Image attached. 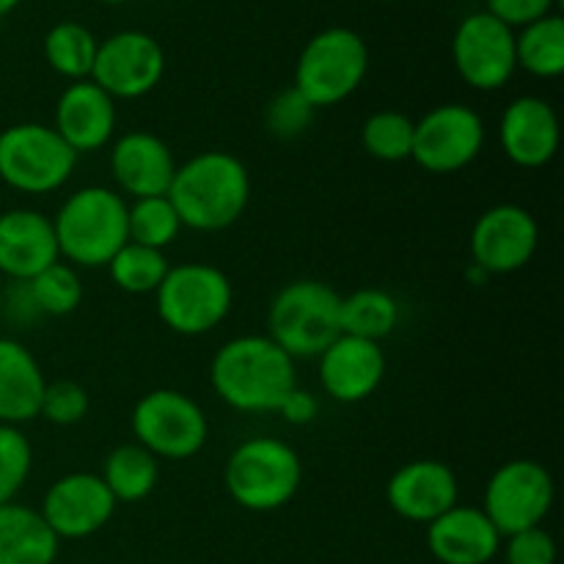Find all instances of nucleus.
Wrapping results in <instances>:
<instances>
[{
  "instance_id": "obj_3",
  "label": "nucleus",
  "mask_w": 564,
  "mask_h": 564,
  "mask_svg": "<svg viewBox=\"0 0 564 564\" xmlns=\"http://www.w3.org/2000/svg\"><path fill=\"white\" fill-rule=\"evenodd\" d=\"M58 257L72 268H108L127 242V202L119 191L86 185L64 198L53 218Z\"/></svg>"
},
{
  "instance_id": "obj_28",
  "label": "nucleus",
  "mask_w": 564,
  "mask_h": 564,
  "mask_svg": "<svg viewBox=\"0 0 564 564\" xmlns=\"http://www.w3.org/2000/svg\"><path fill=\"white\" fill-rule=\"evenodd\" d=\"M97 47V36L75 20L55 22L44 36V58H47L50 69L69 83L91 77Z\"/></svg>"
},
{
  "instance_id": "obj_19",
  "label": "nucleus",
  "mask_w": 564,
  "mask_h": 564,
  "mask_svg": "<svg viewBox=\"0 0 564 564\" xmlns=\"http://www.w3.org/2000/svg\"><path fill=\"white\" fill-rule=\"evenodd\" d=\"M110 174L121 196L135 198L165 196L176 174L171 147L147 130H130L110 147Z\"/></svg>"
},
{
  "instance_id": "obj_24",
  "label": "nucleus",
  "mask_w": 564,
  "mask_h": 564,
  "mask_svg": "<svg viewBox=\"0 0 564 564\" xmlns=\"http://www.w3.org/2000/svg\"><path fill=\"white\" fill-rule=\"evenodd\" d=\"M61 540L33 507L11 501L0 507V564H53Z\"/></svg>"
},
{
  "instance_id": "obj_13",
  "label": "nucleus",
  "mask_w": 564,
  "mask_h": 564,
  "mask_svg": "<svg viewBox=\"0 0 564 564\" xmlns=\"http://www.w3.org/2000/svg\"><path fill=\"white\" fill-rule=\"evenodd\" d=\"M163 75L165 53L152 33L127 28L99 42L91 80L113 99L147 97L160 86Z\"/></svg>"
},
{
  "instance_id": "obj_23",
  "label": "nucleus",
  "mask_w": 564,
  "mask_h": 564,
  "mask_svg": "<svg viewBox=\"0 0 564 564\" xmlns=\"http://www.w3.org/2000/svg\"><path fill=\"white\" fill-rule=\"evenodd\" d=\"M42 367L22 341L0 336V424H22L39 419L44 394Z\"/></svg>"
},
{
  "instance_id": "obj_31",
  "label": "nucleus",
  "mask_w": 564,
  "mask_h": 564,
  "mask_svg": "<svg viewBox=\"0 0 564 564\" xmlns=\"http://www.w3.org/2000/svg\"><path fill=\"white\" fill-rule=\"evenodd\" d=\"M416 121L402 110H378L361 127V143L369 158L380 163H402L413 154Z\"/></svg>"
},
{
  "instance_id": "obj_26",
  "label": "nucleus",
  "mask_w": 564,
  "mask_h": 564,
  "mask_svg": "<svg viewBox=\"0 0 564 564\" xmlns=\"http://www.w3.org/2000/svg\"><path fill=\"white\" fill-rule=\"evenodd\" d=\"M518 69L540 80H554L564 72V20L549 14L516 31Z\"/></svg>"
},
{
  "instance_id": "obj_27",
  "label": "nucleus",
  "mask_w": 564,
  "mask_h": 564,
  "mask_svg": "<svg viewBox=\"0 0 564 564\" xmlns=\"http://www.w3.org/2000/svg\"><path fill=\"white\" fill-rule=\"evenodd\" d=\"M400 325V303L391 292L367 286L341 297V334L383 341Z\"/></svg>"
},
{
  "instance_id": "obj_33",
  "label": "nucleus",
  "mask_w": 564,
  "mask_h": 564,
  "mask_svg": "<svg viewBox=\"0 0 564 564\" xmlns=\"http://www.w3.org/2000/svg\"><path fill=\"white\" fill-rule=\"evenodd\" d=\"M33 468V446L14 424H0V507L17 501Z\"/></svg>"
},
{
  "instance_id": "obj_14",
  "label": "nucleus",
  "mask_w": 564,
  "mask_h": 564,
  "mask_svg": "<svg viewBox=\"0 0 564 564\" xmlns=\"http://www.w3.org/2000/svg\"><path fill=\"white\" fill-rule=\"evenodd\" d=\"M538 246V218L521 204H496L485 209L468 237L471 264L488 275L518 273L532 262Z\"/></svg>"
},
{
  "instance_id": "obj_9",
  "label": "nucleus",
  "mask_w": 564,
  "mask_h": 564,
  "mask_svg": "<svg viewBox=\"0 0 564 564\" xmlns=\"http://www.w3.org/2000/svg\"><path fill=\"white\" fill-rule=\"evenodd\" d=\"M135 444L158 460H191L207 446L209 419L196 400L176 389H154L130 416Z\"/></svg>"
},
{
  "instance_id": "obj_25",
  "label": "nucleus",
  "mask_w": 564,
  "mask_h": 564,
  "mask_svg": "<svg viewBox=\"0 0 564 564\" xmlns=\"http://www.w3.org/2000/svg\"><path fill=\"white\" fill-rule=\"evenodd\" d=\"M99 477L108 485L116 505H138V501L149 499L154 494V488H158L160 460L132 441V444L116 446L105 457V466Z\"/></svg>"
},
{
  "instance_id": "obj_21",
  "label": "nucleus",
  "mask_w": 564,
  "mask_h": 564,
  "mask_svg": "<svg viewBox=\"0 0 564 564\" xmlns=\"http://www.w3.org/2000/svg\"><path fill=\"white\" fill-rule=\"evenodd\" d=\"M58 259L53 218L28 207L0 213V273L6 279L31 281Z\"/></svg>"
},
{
  "instance_id": "obj_41",
  "label": "nucleus",
  "mask_w": 564,
  "mask_h": 564,
  "mask_svg": "<svg viewBox=\"0 0 564 564\" xmlns=\"http://www.w3.org/2000/svg\"><path fill=\"white\" fill-rule=\"evenodd\" d=\"M378 3H394V0H378Z\"/></svg>"
},
{
  "instance_id": "obj_2",
  "label": "nucleus",
  "mask_w": 564,
  "mask_h": 564,
  "mask_svg": "<svg viewBox=\"0 0 564 564\" xmlns=\"http://www.w3.org/2000/svg\"><path fill=\"white\" fill-rule=\"evenodd\" d=\"M165 196L174 204L182 229L213 235L242 218L251 202V174L231 152L209 149L176 165Z\"/></svg>"
},
{
  "instance_id": "obj_16",
  "label": "nucleus",
  "mask_w": 564,
  "mask_h": 564,
  "mask_svg": "<svg viewBox=\"0 0 564 564\" xmlns=\"http://www.w3.org/2000/svg\"><path fill=\"white\" fill-rule=\"evenodd\" d=\"M319 361V386L325 394L341 405H356L369 400L386 378V352L380 341L358 339L339 334L323 352Z\"/></svg>"
},
{
  "instance_id": "obj_18",
  "label": "nucleus",
  "mask_w": 564,
  "mask_h": 564,
  "mask_svg": "<svg viewBox=\"0 0 564 564\" xmlns=\"http://www.w3.org/2000/svg\"><path fill=\"white\" fill-rule=\"evenodd\" d=\"M460 482L446 463L419 457L391 474L386 501L391 510L411 523H433L455 505H460Z\"/></svg>"
},
{
  "instance_id": "obj_10",
  "label": "nucleus",
  "mask_w": 564,
  "mask_h": 564,
  "mask_svg": "<svg viewBox=\"0 0 564 564\" xmlns=\"http://www.w3.org/2000/svg\"><path fill=\"white\" fill-rule=\"evenodd\" d=\"M554 507V477L532 457L507 460L485 485L482 512L501 538L543 527Z\"/></svg>"
},
{
  "instance_id": "obj_35",
  "label": "nucleus",
  "mask_w": 564,
  "mask_h": 564,
  "mask_svg": "<svg viewBox=\"0 0 564 564\" xmlns=\"http://www.w3.org/2000/svg\"><path fill=\"white\" fill-rule=\"evenodd\" d=\"M88 391L75 380H55V383L44 386L42 408H39V419L55 424V427H72V424L83 422L88 413Z\"/></svg>"
},
{
  "instance_id": "obj_34",
  "label": "nucleus",
  "mask_w": 564,
  "mask_h": 564,
  "mask_svg": "<svg viewBox=\"0 0 564 564\" xmlns=\"http://www.w3.org/2000/svg\"><path fill=\"white\" fill-rule=\"evenodd\" d=\"M314 113H317V108L295 86H290L268 102V108H264V127L279 141H295V138H301L312 127Z\"/></svg>"
},
{
  "instance_id": "obj_4",
  "label": "nucleus",
  "mask_w": 564,
  "mask_h": 564,
  "mask_svg": "<svg viewBox=\"0 0 564 564\" xmlns=\"http://www.w3.org/2000/svg\"><path fill=\"white\" fill-rule=\"evenodd\" d=\"M303 482V460L286 441L253 435L235 446L224 466V488L248 512H275L290 505Z\"/></svg>"
},
{
  "instance_id": "obj_30",
  "label": "nucleus",
  "mask_w": 564,
  "mask_h": 564,
  "mask_svg": "<svg viewBox=\"0 0 564 564\" xmlns=\"http://www.w3.org/2000/svg\"><path fill=\"white\" fill-rule=\"evenodd\" d=\"M182 220L169 196H147L127 204V240L165 251L180 237Z\"/></svg>"
},
{
  "instance_id": "obj_20",
  "label": "nucleus",
  "mask_w": 564,
  "mask_h": 564,
  "mask_svg": "<svg viewBox=\"0 0 564 564\" xmlns=\"http://www.w3.org/2000/svg\"><path fill=\"white\" fill-rule=\"evenodd\" d=\"M53 130L69 143L77 158L99 152L113 141L116 99L105 94L91 77L69 83L55 102Z\"/></svg>"
},
{
  "instance_id": "obj_15",
  "label": "nucleus",
  "mask_w": 564,
  "mask_h": 564,
  "mask_svg": "<svg viewBox=\"0 0 564 564\" xmlns=\"http://www.w3.org/2000/svg\"><path fill=\"white\" fill-rule=\"evenodd\" d=\"M116 507L99 474L72 471L50 485L39 512L58 540H86L108 527Z\"/></svg>"
},
{
  "instance_id": "obj_1",
  "label": "nucleus",
  "mask_w": 564,
  "mask_h": 564,
  "mask_svg": "<svg viewBox=\"0 0 564 564\" xmlns=\"http://www.w3.org/2000/svg\"><path fill=\"white\" fill-rule=\"evenodd\" d=\"M213 389L231 411L275 413L297 389L295 358L268 334H246L224 341L209 364Z\"/></svg>"
},
{
  "instance_id": "obj_5",
  "label": "nucleus",
  "mask_w": 564,
  "mask_h": 564,
  "mask_svg": "<svg viewBox=\"0 0 564 564\" xmlns=\"http://www.w3.org/2000/svg\"><path fill=\"white\" fill-rule=\"evenodd\" d=\"M341 334V295L317 279L290 281L268 308V336L292 358H317Z\"/></svg>"
},
{
  "instance_id": "obj_12",
  "label": "nucleus",
  "mask_w": 564,
  "mask_h": 564,
  "mask_svg": "<svg viewBox=\"0 0 564 564\" xmlns=\"http://www.w3.org/2000/svg\"><path fill=\"white\" fill-rule=\"evenodd\" d=\"M452 61L474 91H499L518 72L516 31L488 11H474L463 17L452 36Z\"/></svg>"
},
{
  "instance_id": "obj_36",
  "label": "nucleus",
  "mask_w": 564,
  "mask_h": 564,
  "mask_svg": "<svg viewBox=\"0 0 564 564\" xmlns=\"http://www.w3.org/2000/svg\"><path fill=\"white\" fill-rule=\"evenodd\" d=\"M507 564H556V543L543 527L510 534L505 543Z\"/></svg>"
},
{
  "instance_id": "obj_40",
  "label": "nucleus",
  "mask_w": 564,
  "mask_h": 564,
  "mask_svg": "<svg viewBox=\"0 0 564 564\" xmlns=\"http://www.w3.org/2000/svg\"><path fill=\"white\" fill-rule=\"evenodd\" d=\"M99 3H110V6H116V3H127V0H99Z\"/></svg>"
},
{
  "instance_id": "obj_39",
  "label": "nucleus",
  "mask_w": 564,
  "mask_h": 564,
  "mask_svg": "<svg viewBox=\"0 0 564 564\" xmlns=\"http://www.w3.org/2000/svg\"><path fill=\"white\" fill-rule=\"evenodd\" d=\"M20 3H22V0H0V17L11 14V11H14Z\"/></svg>"
},
{
  "instance_id": "obj_17",
  "label": "nucleus",
  "mask_w": 564,
  "mask_h": 564,
  "mask_svg": "<svg viewBox=\"0 0 564 564\" xmlns=\"http://www.w3.org/2000/svg\"><path fill=\"white\" fill-rule=\"evenodd\" d=\"M501 152L518 169H543L560 152L562 127L554 105L534 94L516 97L499 121Z\"/></svg>"
},
{
  "instance_id": "obj_6",
  "label": "nucleus",
  "mask_w": 564,
  "mask_h": 564,
  "mask_svg": "<svg viewBox=\"0 0 564 564\" xmlns=\"http://www.w3.org/2000/svg\"><path fill=\"white\" fill-rule=\"evenodd\" d=\"M369 72V47L352 28H325L301 50L292 86L314 105L334 108L361 88Z\"/></svg>"
},
{
  "instance_id": "obj_29",
  "label": "nucleus",
  "mask_w": 564,
  "mask_h": 564,
  "mask_svg": "<svg viewBox=\"0 0 564 564\" xmlns=\"http://www.w3.org/2000/svg\"><path fill=\"white\" fill-rule=\"evenodd\" d=\"M169 268L171 264L165 259V251H154V248L138 246L130 240L108 262L110 281L127 295H154Z\"/></svg>"
},
{
  "instance_id": "obj_11",
  "label": "nucleus",
  "mask_w": 564,
  "mask_h": 564,
  "mask_svg": "<svg viewBox=\"0 0 564 564\" xmlns=\"http://www.w3.org/2000/svg\"><path fill=\"white\" fill-rule=\"evenodd\" d=\"M485 138V121L471 105L444 102L416 121L411 160L427 174H457L479 158Z\"/></svg>"
},
{
  "instance_id": "obj_22",
  "label": "nucleus",
  "mask_w": 564,
  "mask_h": 564,
  "mask_svg": "<svg viewBox=\"0 0 564 564\" xmlns=\"http://www.w3.org/2000/svg\"><path fill=\"white\" fill-rule=\"evenodd\" d=\"M501 540L482 507L455 505L427 523V549L441 564H490L499 556Z\"/></svg>"
},
{
  "instance_id": "obj_7",
  "label": "nucleus",
  "mask_w": 564,
  "mask_h": 564,
  "mask_svg": "<svg viewBox=\"0 0 564 564\" xmlns=\"http://www.w3.org/2000/svg\"><path fill=\"white\" fill-rule=\"evenodd\" d=\"M235 306L229 275L207 262L171 264L154 292L160 323L180 336H204L218 328Z\"/></svg>"
},
{
  "instance_id": "obj_32",
  "label": "nucleus",
  "mask_w": 564,
  "mask_h": 564,
  "mask_svg": "<svg viewBox=\"0 0 564 564\" xmlns=\"http://www.w3.org/2000/svg\"><path fill=\"white\" fill-rule=\"evenodd\" d=\"M28 290H31L39 314H47V317H66V314L77 312L83 301L80 273L69 262H64V259H58V262L44 268L39 275H33L28 281Z\"/></svg>"
},
{
  "instance_id": "obj_38",
  "label": "nucleus",
  "mask_w": 564,
  "mask_h": 564,
  "mask_svg": "<svg viewBox=\"0 0 564 564\" xmlns=\"http://www.w3.org/2000/svg\"><path fill=\"white\" fill-rule=\"evenodd\" d=\"M317 411H319V400L312 394V391L306 389H292L290 394H286V400L281 402V408L275 413H281V419H284L286 424H295V427H303V424H312L314 419H317Z\"/></svg>"
},
{
  "instance_id": "obj_37",
  "label": "nucleus",
  "mask_w": 564,
  "mask_h": 564,
  "mask_svg": "<svg viewBox=\"0 0 564 564\" xmlns=\"http://www.w3.org/2000/svg\"><path fill=\"white\" fill-rule=\"evenodd\" d=\"M556 3L560 0H485V11L512 31H521L529 22L554 14Z\"/></svg>"
},
{
  "instance_id": "obj_8",
  "label": "nucleus",
  "mask_w": 564,
  "mask_h": 564,
  "mask_svg": "<svg viewBox=\"0 0 564 564\" xmlns=\"http://www.w3.org/2000/svg\"><path fill=\"white\" fill-rule=\"evenodd\" d=\"M77 154L53 124L20 121L0 130V182L17 193L47 196L72 180Z\"/></svg>"
}]
</instances>
